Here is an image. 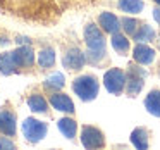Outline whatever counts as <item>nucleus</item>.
<instances>
[{
	"label": "nucleus",
	"instance_id": "11",
	"mask_svg": "<svg viewBox=\"0 0 160 150\" xmlns=\"http://www.w3.org/2000/svg\"><path fill=\"white\" fill-rule=\"evenodd\" d=\"M50 104L57 109V111H62V112H74V104L67 95L64 93H53L50 97Z\"/></svg>",
	"mask_w": 160,
	"mask_h": 150
},
{
	"label": "nucleus",
	"instance_id": "21",
	"mask_svg": "<svg viewBox=\"0 0 160 150\" xmlns=\"http://www.w3.org/2000/svg\"><path fill=\"white\" fill-rule=\"evenodd\" d=\"M28 105L33 112H47V109H48L47 100L42 95H31V97L28 98Z\"/></svg>",
	"mask_w": 160,
	"mask_h": 150
},
{
	"label": "nucleus",
	"instance_id": "15",
	"mask_svg": "<svg viewBox=\"0 0 160 150\" xmlns=\"http://www.w3.org/2000/svg\"><path fill=\"white\" fill-rule=\"evenodd\" d=\"M145 107L152 116L160 117V91L158 90H153L148 93V97L145 100Z\"/></svg>",
	"mask_w": 160,
	"mask_h": 150
},
{
	"label": "nucleus",
	"instance_id": "16",
	"mask_svg": "<svg viewBox=\"0 0 160 150\" xmlns=\"http://www.w3.org/2000/svg\"><path fill=\"white\" fill-rule=\"evenodd\" d=\"M131 142L136 148L145 150L148 148V131L145 128H136L134 131L131 133Z\"/></svg>",
	"mask_w": 160,
	"mask_h": 150
},
{
	"label": "nucleus",
	"instance_id": "8",
	"mask_svg": "<svg viewBox=\"0 0 160 150\" xmlns=\"http://www.w3.org/2000/svg\"><path fill=\"white\" fill-rule=\"evenodd\" d=\"M84 60H86V55H84L81 50L71 49V50H67V54L64 55L62 62H64V67H66V69L78 71V69H81V67H83Z\"/></svg>",
	"mask_w": 160,
	"mask_h": 150
},
{
	"label": "nucleus",
	"instance_id": "27",
	"mask_svg": "<svg viewBox=\"0 0 160 150\" xmlns=\"http://www.w3.org/2000/svg\"><path fill=\"white\" fill-rule=\"evenodd\" d=\"M155 2H157V4H158V5H160V0H155Z\"/></svg>",
	"mask_w": 160,
	"mask_h": 150
},
{
	"label": "nucleus",
	"instance_id": "7",
	"mask_svg": "<svg viewBox=\"0 0 160 150\" xmlns=\"http://www.w3.org/2000/svg\"><path fill=\"white\" fill-rule=\"evenodd\" d=\"M146 73L141 69V67H134V66H129L128 71V93L131 97L138 95L143 88V80H145Z\"/></svg>",
	"mask_w": 160,
	"mask_h": 150
},
{
	"label": "nucleus",
	"instance_id": "10",
	"mask_svg": "<svg viewBox=\"0 0 160 150\" xmlns=\"http://www.w3.org/2000/svg\"><path fill=\"white\" fill-rule=\"evenodd\" d=\"M0 133H4L7 136L16 135V114L9 111L0 112Z\"/></svg>",
	"mask_w": 160,
	"mask_h": 150
},
{
	"label": "nucleus",
	"instance_id": "4",
	"mask_svg": "<svg viewBox=\"0 0 160 150\" xmlns=\"http://www.w3.org/2000/svg\"><path fill=\"white\" fill-rule=\"evenodd\" d=\"M47 129L48 128H47L45 122L38 121V119H33V117H28L22 122V135H24V138L31 143H36V142L45 138Z\"/></svg>",
	"mask_w": 160,
	"mask_h": 150
},
{
	"label": "nucleus",
	"instance_id": "14",
	"mask_svg": "<svg viewBox=\"0 0 160 150\" xmlns=\"http://www.w3.org/2000/svg\"><path fill=\"white\" fill-rule=\"evenodd\" d=\"M18 64H16L14 59V52H5V54H0V73L9 76L12 74L14 71H18Z\"/></svg>",
	"mask_w": 160,
	"mask_h": 150
},
{
	"label": "nucleus",
	"instance_id": "26",
	"mask_svg": "<svg viewBox=\"0 0 160 150\" xmlns=\"http://www.w3.org/2000/svg\"><path fill=\"white\" fill-rule=\"evenodd\" d=\"M153 18H155V21L160 24V7H157V9H153Z\"/></svg>",
	"mask_w": 160,
	"mask_h": 150
},
{
	"label": "nucleus",
	"instance_id": "20",
	"mask_svg": "<svg viewBox=\"0 0 160 150\" xmlns=\"http://www.w3.org/2000/svg\"><path fill=\"white\" fill-rule=\"evenodd\" d=\"M112 47H114L115 52H119V54H122V55H124V54L129 50V40L126 38L124 35L114 33V35H112Z\"/></svg>",
	"mask_w": 160,
	"mask_h": 150
},
{
	"label": "nucleus",
	"instance_id": "18",
	"mask_svg": "<svg viewBox=\"0 0 160 150\" xmlns=\"http://www.w3.org/2000/svg\"><path fill=\"white\" fill-rule=\"evenodd\" d=\"M59 129L66 138L72 140L74 135H76V121H74V119H69V117H62L59 121Z\"/></svg>",
	"mask_w": 160,
	"mask_h": 150
},
{
	"label": "nucleus",
	"instance_id": "19",
	"mask_svg": "<svg viewBox=\"0 0 160 150\" xmlns=\"http://www.w3.org/2000/svg\"><path fill=\"white\" fill-rule=\"evenodd\" d=\"M119 9L129 14H138L143 9V2L141 0H119Z\"/></svg>",
	"mask_w": 160,
	"mask_h": 150
},
{
	"label": "nucleus",
	"instance_id": "3",
	"mask_svg": "<svg viewBox=\"0 0 160 150\" xmlns=\"http://www.w3.org/2000/svg\"><path fill=\"white\" fill-rule=\"evenodd\" d=\"M72 90L83 102H90L98 95V81H97V78L90 76V74H84V76H79L74 80Z\"/></svg>",
	"mask_w": 160,
	"mask_h": 150
},
{
	"label": "nucleus",
	"instance_id": "1",
	"mask_svg": "<svg viewBox=\"0 0 160 150\" xmlns=\"http://www.w3.org/2000/svg\"><path fill=\"white\" fill-rule=\"evenodd\" d=\"M93 0H0V12L24 23L48 26L66 12L76 11Z\"/></svg>",
	"mask_w": 160,
	"mask_h": 150
},
{
	"label": "nucleus",
	"instance_id": "24",
	"mask_svg": "<svg viewBox=\"0 0 160 150\" xmlns=\"http://www.w3.org/2000/svg\"><path fill=\"white\" fill-rule=\"evenodd\" d=\"M122 26H124V29L129 33V35H134V33H136V28H138V21H136V19L124 18V19H122Z\"/></svg>",
	"mask_w": 160,
	"mask_h": 150
},
{
	"label": "nucleus",
	"instance_id": "6",
	"mask_svg": "<svg viewBox=\"0 0 160 150\" xmlns=\"http://www.w3.org/2000/svg\"><path fill=\"white\" fill-rule=\"evenodd\" d=\"M81 143L84 148H100L105 145L103 135L100 129L93 128V126H83L81 129Z\"/></svg>",
	"mask_w": 160,
	"mask_h": 150
},
{
	"label": "nucleus",
	"instance_id": "2",
	"mask_svg": "<svg viewBox=\"0 0 160 150\" xmlns=\"http://www.w3.org/2000/svg\"><path fill=\"white\" fill-rule=\"evenodd\" d=\"M84 40L88 45V54H86V60L90 62H98L103 59L105 55V38L102 35V31L97 28L95 24H88L84 29Z\"/></svg>",
	"mask_w": 160,
	"mask_h": 150
},
{
	"label": "nucleus",
	"instance_id": "5",
	"mask_svg": "<svg viewBox=\"0 0 160 150\" xmlns=\"http://www.w3.org/2000/svg\"><path fill=\"white\" fill-rule=\"evenodd\" d=\"M103 85L110 93L119 95L122 90H124V85H126V74L122 73L121 69H110L105 73L103 76Z\"/></svg>",
	"mask_w": 160,
	"mask_h": 150
},
{
	"label": "nucleus",
	"instance_id": "23",
	"mask_svg": "<svg viewBox=\"0 0 160 150\" xmlns=\"http://www.w3.org/2000/svg\"><path fill=\"white\" fill-rule=\"evenodd\" d=\"M64 85H66V80H64V74L62 73H55V74H52V76H48L47 78V81H45V86H48V88H62Z\"/></svg>",
	"mask_w": 160,
	"mask_h": 150
},
{
	"label": "nucleus",
	"instance_id": "17",
	"mask_svg": "<svg viewBox=\"0 0 160 150\" xmlns=\"http://www.w3.org/2000/svg\"><path fill=\"white\" fill-rule=\"evenodd\" d=\"M38 64L42 69H50L55 64V52L52 49H42L38 54Z\"/></svg>",
	"mask_w": 160,
	"mask_h": 150
},
{
	"label": "nucleus",
	"instance_id": "25",
	"mask_svg": "<svg viewBox=\"0 0 160 150\" xmlns=\"http://www.w3.org/2000/svg\"><path fill=\"white\" fill-rule=\"evenodd\" d=\"M2 148H14V143L9 142L7 138H0V150Z\"/></svg>",
	"mask_w": 160,
	"mask_h": 150
},
{
	"label": "nucleus",
	"instance_id": "12",
	"mask_svg": "<svg viewBox=\"0 0 160 150\" xmlns=\"http://www.w3.org/2000/svg\"><path fill=\"white\" fill-rule=\"evenodd\" d=\"M132 55H134V60L139 64H152L153 59H155V50L143 45V43H139V45H136Z\"/></svg>",
	"mask_w": 160,
	"mask_h": 150
},
{
	"label": "nucleus",
	"instance_id": "13",
	"mask_svg": "<svg viewBox=\"0 0 160 150\" xmlns=\"http://www.w3.org/2000/svg\"><path fill=\"white\" fill-rule=\"evenodd\" d=\"M98 23H100V26L103 28V31L107 33H117L119 31V19L115 18L114 14H110V12H102L100 18H98Z\"/></svg>",
	"mask_w": 160,
	"mask_h": 150
},
{
	"label": "nucleus",
	"instance_id": "22",
	"mask_svg": "<svg viewBox=\"0 0 160 150\" xmlns=\"http://www.w3.org/2000/svg\"><path fill=\"white\" fill-rule=\"evenodd\" d=\"M153 38H155V31H153L152 26H148V24H143L141 28H139V31L134 33V40H136L138 43L152 42Z\"/></svg>",
	"mask_w": 160,
	"mask_h": 150
},
{
	"label": "nucleus",
	"instance_id": "9",
	"mask_svg": "<svg viewBox=\"0 0 160 150\" xmlns=\"http://www.w3.org/2000/svg\"><path fill=\"white\" fill-rule=\"evenodd\" d=\"M14 59H16V64H18L19 69L21 67H29L35 62V52L31 50L29 45L19 47V49L14 50Z\"/></svg>",
	"mask_w": 160,
	"mask_h": 150
}]
</instances>
